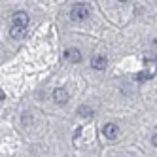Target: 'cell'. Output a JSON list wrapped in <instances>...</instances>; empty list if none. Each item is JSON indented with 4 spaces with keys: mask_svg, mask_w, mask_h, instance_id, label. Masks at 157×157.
<instances>
[{
    "mask_svg": "<svg viewBox=\"0 0 157 157\" xmlns=\"http://www.w3.org/2000/svg\"><path fill=\"white\" fill-rule=\"evenodd\" d=\"M70 17L74 21H83V19H87L89 17V8L85 4H76L72 8V12H70Z\"/></svg>",
    "mask_w": 157,
    "mask_h": 157,
    "instance_id": "1",
    "label": "cell"
},
{
    "mask_svg": "<svg viewBox=\"0 0 157 157\" xmlns=\"http://www.w3.org/2000/svg\"><path fill=\"white\" fill-rule=\"evenodd\" d=\"M12 21H13V27L27 29V25H29V13L27 12H13Z\"/></svg>",
    "mask_w": 157,
    "mask_h": 157,
    "instance_id": "2",
    "label": "cell"
},
{
    "mask_svg": "<svg viewBox=\"0 0 157 157\" xmlns=\"http://www.w3.org/2000/svg\"><path fill=\"white\" fill-rule=\"evenodd\" d=\"M64 59L70 61V63H80L82 61V53L78 51L76 48H68V49L64 51Z\"/></svg>",
    "mask_w": 157,
    "mask_h": 157,
    "instance_id": "3",
    "label": "cell"
},
{
    "mask_svg": "<svg viewBox=\"0 0 157 157\" xmlns=\"http://www.w3.org/2000/svg\"><path fill=\"white\" fill-rule=\"evenodd\" d=\"M106 64H108V59L102 57V55H95V57L91 59V66H93L95 70H104Z\"/></svg>",
    "mask_w": 157,
    "mask_h": 157,
    "instance_id": "4",
    "label": "cell"
},
{
    "mask_svg": "<svg viewBox=\"0 0 157 157\" xmlns=\"http://www.w3.org/2000/svg\"><path fill=\"white\" fill-rule=\"evenodd\" d=\"M117 134H119L117 125H114V123H108V125H104V136H106L108 140H116Z\"/></svg>",
    "mask_w": 157,
    "mask_h": 157,
    "instance_id": "5",
    "label": "cell"
},
{
    "mask_svg": "<svg viewBox=\"0 0 157 157\" xmlns=\"http://www.w3.org/2000/svg\"><path fill=\"white\" fill-rule=\"evenodd\" d=\"M53 98H55V102L64 104L66 100H68V93H66V89H63V87H57V89L53 91Z\"/></svg>",
    "mask_w": 157,
    "mask_h": 157,
    "instance_id": "6",
    "label": "cell"
},
{
    "mask_svg": "<svg viewBox=\"0 0 157 157\" xmlns=\"http://www.w3.org/2000/svg\"><path fill=\"white\" fill-rule=\"evenodd\" d=\"M153 72H155V66L150 63V64H148V70H144V72L136 74V80H138V82H144V80H148V78H151Z\"/></svg>",
    "mask_w": 157,
    "mask_h": 157,
    "instance_id": "7",
    "label": "cell"
},
{
    "mask_svg": "<svg viewBox=\"0 0 157 157\" xmlns=\"http://www.w3.org/2000/svg\"><path fill=\"white\" fill-rule=\"evenodd\" d=\"M10 34H12V38L19 40V38H23L27 34V30L25 29H21V27H12V30H10Z\"/></svg>",
    "mask_w": 157,
    "mask_h": 157,
    "instance_id": "8",
    "label": "cell"
},
{
    "mask_svg": "<svg viewBox=\"0 0 157 157\" xmlns=\"http://www.w3.org/2000/svg\"><path fill=\"white\" fill-rule=\"evenodd\" d=\"M78 114L83 116V117H91L93 116V110L89 108V106H80V108H78Z\"/></svg>",
    "mask_w": 157,
    "mask_h": 157,
    "instance_id": "9",
    "label": "cell"
},
{
    "mask_svg": "<svg viewBox=\"0 0 157 157\" xmlns=\"http://www.w3.org/2000/svg\"><path fill=\"white\" fill-rule=\"evenodd\" d=\"M4 97H6V95H4V91H2V89H0V102H2V100H4Z\"/></svg>",
    "mask_w": 157,
    "mask_h": 157,
    "instance_id": "10",
    "label": "cell"
},
{
    "mask_svg": "<svg viewBox=\"0 0 157 157\" xmlns=\"http://www.w3.org/2000/svg\"><path fill=\"white\" fill-rule=\"evenodd\" d=\"M153 144H155V146H157V132H155V134H153Z\"/></svg>",
    "mask_w": 157,
    "mask_h": 157,
    "instance_id": "11",
    "label": "cell"
}]
</instances>
